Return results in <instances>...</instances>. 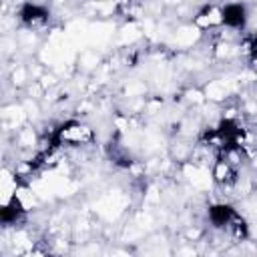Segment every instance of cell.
Masks as SVG:
<instances>
[{"label":"cell","mask_w":257,"mask_h":257,"mask_svg":"<svg viewBox=\"0 0 257 257\" xmlns=\"http://www.w3.org/2000/svg\"><path fill=\"white\" fill-rule=\"evenodd\" d=\"M209 219L215 227L223 229L233 239H243L247 235V225L241 215L229 205H213L209 209Z\"/></svg>","instance_id":"obj_1"},{"label":"cell","mask_w":257,"mask_h":257,"mask_svg":"<svg viewBox=\"0 0 257 257\" xmlns=\"http://www.w3.org/2000/svg\"><path fill=\"white\" fill-rule=\"evenodd\" d=\"M92 141V131L80 122H66L54 135V145H86Z\"/></svg>","instance_id":"obj_2"},{"label":"cell","mask_w":257,"mask_h":257,"mask_svg":"<svg viewBox=\"0 0 257 257\" xmlns=\"http://www.w3.org/2000/svg\"><path fill=\"white\" fill-rule=\"evenodd\" d=\"M245 18L247 14L243 4H227L225 8H221V24L229 28H243Z\"/></svg>","instance_id":"obj_3"},{"label":"cell","mask_w":257,"mask_h":257,"mask_svg":"<svg viewBox=\"0 0 257 257\" xmlns=\"http://www.w3.org/2000/svg\"><path fill=\"white\" fill-rule=\"evenodd\" d=\"M20 20L24 24H28V26H40V24H44L48 20V12H46V8L28 2V4H24L20 8Z\"/></svg>","instance_id":"obj_4"}]
</instances>
